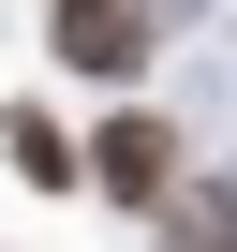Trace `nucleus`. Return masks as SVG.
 Instances as JSON below:
<instances>
[{
  "label": "nucleus",
  "instance_id": "7ed1b4c3",
  "mask_svg": "<svg viewBox=\"0 0 237 252\" xmlns=\"http://www.w3.org/2000/svg\"><path fill=\"white\" fill-rule=\"evenodd\" d=\"M163 252H237V193H222V178L178 193V237H163Z\"/></svg>",
  "mask_w": 237,
  "mask_h": 252
},
{
  "label": "nucleus",
  "instance_id": "20e7f679",
  "mask_svg": "<svg viewBox=\"0 0 237 252\" xmlns=\"http://www.w3.org/2000/svg\"><path fill=\"white\" fill-rule=\"evenodd\" d=\"M15 178H45V193L74 178V134H59V119H30V104H15Z\"/></svg>",
  "mask_w": 237,
  "mask_h": 252
},
{
  "label": "nucleus",
  "instance_id": "f03ea898",
  "mask_svg": "<svg viewBox=\"0 0 237 252\" xmlns=\"http://www.w3.org/2000/svg\"><path fill=\"white\" fill-rule=\"evenodd\" d=\"M45 45H59L74 74H134V60H148V0H59Z\"/></svg>",
  "mask_w": 237,
  "mask_h": 252
},
{
  "label": "nucleus",
  "instance_id": "f257e3e1",
  "mask_svg": "<svg viewBox=\"0 0 237 252\" xmlns=\"http://www.w3.org/2000/svg\"><path fill=\"white\" fill-rule=\"evenodd\" d=\"M89 178H104L118 208H163V193H178V134H163L148 104H118L104 134H89Z\"/></svg>",
  "mask_w": 237,
  "mask_h": 252
}]
</instances>
